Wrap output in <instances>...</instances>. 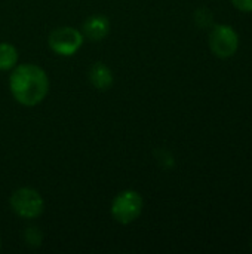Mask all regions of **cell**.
Listing matches in <instances>:
<instances>
[{"mask_svg": "<svg viewBox=\"0 0 252 254\" xmlns=\"http://www.w3.org/2000/svg\"><path fill=\"white\" fill-rule=\"evenodd\" d=\"M9 89L19 104L34 107L46 98L49 92V77L46 71L36 64H19L12 68Z\"/></svg>", "mask_w": 252, "mask_h": 254, "instance_id": "6da1fadb", "label": "cell"}, {"mask_svg": "<svg viewBox=\"0 0 252 254\" xmlns=\"http://www.w3.org/2000/svg\"><path fill=\"white\" fill-rule=\"evenodd\" d=\"M12 211L21 219H37L45 210V201L42 195L31 188L16 189L9 199Z\"/></svg>", "mask_w": 252, "mask_h": 254, "instance_id": "7a4b0ae2", "label": "cell"}, {"mask_svg": "<svg viewBox=\"0 0 252 254\" xmlns=\"http://www.w3.org/2000/svg\"><path fill=\"white\" fill-rule=\"evenodd\" d=\"M144 208L143 196L135 190L120 192L111 202V216L120 225H129L135 222Z\"/></svg>", "mask_w": 252, "mask_h": 254, "instance_id": "3957f363", "label": "cell"}, {"mask_svg": "<svg viewBox=\"0 0 252 254\" xmlns=\"http://www.w3.org/2000/svg\"><path fill=\"white\" fill-rule=\"evenodd\" d=\"M212 54L218 58H230L238 52L239 36L236 30L229 24H217L211 27L208 37Z\"/></svg>", "mask_w": 252, "mask_h": 254, "instance_id": "277c9868", "label": "cell"}, {"mask_svg": "<svg viewBox=\"0 0 252 254\" xmlns=\"http://www.w3.org/2000/svg\"><path fill=\"white\" fill-rule=\"evenodd\" d=\"M83 40L85 36L80 30L65 25L52 30L48 37V45L56 55L71 57L82 48Z\"/></svg>", "mask_w": 252, "mask_h": 254, "instance_id": "5b68a950", "label": "cell"}, {"mask_svg": "<svg viewBox=\"0 0 252 254\" xmlns=\"http://www.w3.org/2000/svg\"><path fill=\"white\" fill-rule=\"evenodd\" d=\"M82 33L91 42H100L110 33V21L104 15H91L82 27Z\"/></svg>", "mask_w": 252, "mask_h": 254, "instance_id": "8992f818", "label": "cell"}, {"mask_svg": "<svg viewBox=\"0 0 252 254\" xmlns=\"http://www.w3.org/2000/svg\"><path fill=\"white\" fill-rule=\"evenodd\" d=\"M113 71L104 63H94L89 68V82L100 91H107L113 85Z\"/></svg>", "mask_w": 252, "mask_h": 254, "instance_id": "52a82bcc", "label": "cell"}, {"mask_svg": "<svg viewBox=\"0 0 252 254\" xmlns=\"http://www.w3.org/2000/svg\"><path fill=\"white\" fill-rule=\"evenodd\" d=\"M18 63V51L12 43H0V70H12Z\"/></svg>", "mask_w": 252, "mask_h": 254, "instance_id": "ba28073f", "label": "cell"}, {"mask_svg": "<svg viewBox=\"0 0 252 254\" xmlns=\"http://www.w3.org/2000/svg\"><path fill=\"white\" fill-rule=\"evenodd\" d=\"M195 24L199 28H211L214 25V15L209 9H198L195 12Z\"/></svg>", "mask_w": 252, "mask_h": 254, "instance_id": "9c48e42d", "label": "cell"}, {"mask_svg": "<svg viewBox=\"0 0 252 254\" xmlns=\"http://www.w3.org/2000/svg\"><path fill=\"white\" fill-rule=\"evenodd\" d=\"M24 237L30 246H40V243H42V232L37 228H28L25 231Z\"/></svg>", "mask_w": 252, "mask_h": 254, "instance_id": "30bf717a", "label": "cell"}, {"mask_svg": "<svg viewBox=\"0 0 252 254\" xmlns=\"http://www.w3.org/2000/svg\"><path fill=\"white\" fill-rule=\"evenodd\" d=\"M232 4L241 12H252V0H232Z\"/></svg>", "mask_w": 252, "mask_h": 254, "instance_id": "8fae6325", "label": "cell"}, {"mask_svg": "<svg viewBox=\"0 0 252 254\" xmlns=\"http://www.w3.org/2000/svg\"><path fill=\"white\" fill-rule=\"evenodd\" d=\"M0 247H1V238H0Z\"/></svg>", "mask_w": 252, "mask_h": 254, "instance_id": "7c38bea8", "label": "cell"}, {"mask_svg": "<svg viewBox=\"0 0 252 254\" xmlns=\"http://www.w3.org/2000/svg\"><path fill=\"white\" fill-rule=\"evenodd\" d=\"M251 249H252V241H251Z\"/></svg>", "mask_w": 252, "mask_h": 254, "instance_id": "4fadbf2b", "label": "cell"}]
</instances>
